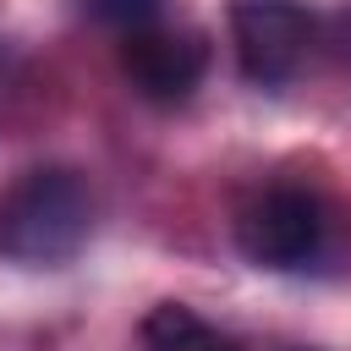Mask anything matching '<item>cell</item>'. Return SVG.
Masks as SVG:
<instances>
[{
  "mask_svg": "<svg viewBox=\"0 0 351 351\" xmlns=\"http://www.w3.org/2000/svg\"><path fill=\"white\" fill-rule=\"evenodd\" d=\"M208 66V44L192 27H137L121 38V71L132 77V88L154 104H176L203 82Z\"/></svg>",
  "mask_w": 351,
  "mask_h": 351,
  "instance_id": "4",
  "label": "cell"
},
{
  "mask_svg": "<svg viewBox=\"0 0 351 351\" xmlns=\"http://www.w3.org/2000/svg\"><path fill=\"white\" fill-rule=\"evenodd\" d=\"M324 241L318 203L296 186H274L236 214V247L258 269H302Z\"/></svg>",
  "mask_w": 351,
  "mask_h": 351,
  "instance_id": "2",
  "label": "cell"
},
{
  "mask_svg": "<svg viewBox=\"0 0 351 351\" xmlns=\"http://www.w3.org/2000/svg\"><path fill=\"white\" fill-rule=\"evenodd\" d=\"M82 11L93 22H104V27H115L121 38L159 22V0H82Z\"/></svg>",
  "mask_w": 351,
  "mask_h": 351,
  "instance_id": "6",
  "label": "cell"
},
{
  "mask_svg": "<svg viewBox=\"0 0 351 351\" xmlns=\"http://www.w3.org/2000/svg\"><path fill=\"white\" fill-rule=\"evenodd\" d=\"M88 230H93V192L66 165L27 170L0 203V252L33 269L77 258Z\"/></svg>",
  "mask_w": 351,
  "mask_h": 351,
  "instance_id": "1",
  "label": "cell"
},
{
  "mask_svg": "<svg viewBox=\"0 0 351 351\" xmlns=\"http://www.w3.org/2000/svg\"><path fill=\"white\" fill-rule=\"evenodd\" d=\"M230 38H236V60H241L247 82L274 88L302 66L313 22L291 0H236L230 5Z\"/></svg>",
  "mask_w": 351,
  "mask_h": 351,
  "instance_id": "3",
  "label": "cell"
},
{
  "mask_svg": "<svg viewBox=\"0 0 351 351\" xmlns=\"http://www.w3.org/2000/svg\"><path fill=\"white\" fill-rule=\"evenodd\" d=\"M203 340H208V324L181 302H159L143 318V351H197Z\"/></svg>",
  "mask_w": 351,
  "mask_h": 351,
  "instance_id": "5",
  "label": "cell"
},
{
  "mask_svg": "<svg viewBox=\"0 0 351 351\" xmlns=\"http://www.w3.org/2000/svg\"><path fill=\"white\" fill-rule=\"evenodd\" d=\"M197 351H236V346H230V340H225V335H214V329H208V340H203V346H197Z\"/></svg>",
  "mask_w": 351,
  "mask_h": 351,
  "instance_id": "7",
  "label": "cell"
}]
</instances>
